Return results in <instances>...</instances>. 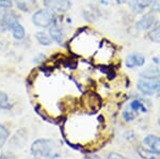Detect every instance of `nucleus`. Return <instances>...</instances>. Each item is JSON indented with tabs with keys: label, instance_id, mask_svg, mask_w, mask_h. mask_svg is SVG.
I'll return each mask as SVG.
<instances>
[{
	"label": "nucleus",
	"instance_id": "nucleus-29",
	"mask_svg": "<svg viewBox=\"0 0 160 159\" xmlns=\"http://www.w3.org/2000/svg\"><path fill=\"white\" fill-rule=\"evenodd\" d=\"M84 159H102L99 157L98 155H88V156H86V157H84Z\"/></svg>",
	"mask_w": 160,
	"mask_h": 159
},
{
	"label": "nucleus",
	"instance_id": "nucleus-22",
	"mask_svg": "<svg viewBox=\"0 0 160 159\" xmlns=\"http://www.w3.org/2000/svg\"><path fill=\"white\" fill-rule=\"evenodd\" d=\"M137 115H138V114H137L136 112H133L132 110H131L128 106H126V108L124 109L123 112H122V117H123V120L125 122H131V121H133V120L136 119Z\"/></svg>",
	"mask_w": 160,
	"mask_h": 159
},
{
	"label": "nucleus",
	"instance_id": "nucleus-9",
	"mask_svg": "<svg viewBox=\"0 0 160 159\" xmlns=\"http://www.w3.org/2000/svg\"><path fill=\"white\" fill-rule=\"evenodd\" d=\"M48 34L51 37V40L53 42L58 43L59 45H63L65 43V30L62 27L60 24L56 22V24L51 25L49 28H48Z\"/></svg>",
	"mask_w": 160,
	"mask_h": 159
},
{
	"label": "nucleus",
	"instance_id": "nucleus-20",
	"mask_svg": "<svg viewBox=\"0 0 160 159\" xmlns=\"http://www.w3.org/2000/svg\"><path fill=\"white\" fill-rule=\"evenodd\" d=\"M137 152L138 155L140 156L142 159H157V154H155L154 152H152L151 150L143 147L142 145H139L137 147Z\"/></svg>",
	"mask_w": 160,
	"mask_h": 159
},
{
	"label": "nucleus",
	"instance_id": "nucleus-17",
	"mask_svg": "<svg viewBox=\"0 0 160 159\" xmlns=\"http://www.w3.org/2000/svg\"><path fill=\"white\" fill-rule=\"evenodd\" d=\"M129 108L132 110L133 112H136L137 114L139 113V112H143V113H145L146 111H148V109H146L145 105H144V102L141 101V99H133V101H131L129 104L127 105Z\"/></svg>",
	"mask_w": 160,
	"mask_h": 159
},
{
	"label": "nucleus",
	"instance_id": "nucleus-7",
	"mask_svg": "<svg viewBox=\"0 0 160 159\" xmlns=\"http://www.w3.org/2000/svg\"><path fill=\"white\" fill-rule=\"evenodd\" d=\"M114 56V48L111 43H102L100 44V47L96 50V52L93 55L94 60H102L108 61L111 60Z\"/></svg>",
	"mask_w": 160,
	"mask_h": 159
},
{
	"label": "nucleus",
	"instance_id": "nucleus-3",
	"mask_svg": "<svg viewBox=\"0 0 160 159\" xmlns=\"http://www.w3.org/2000/svg\"><path fill=\"white\" fill-rule=\"evenodd\" d=\"M32 22L38 28H49L51 25L58 22V14L48 9L37 10L32 15Z\"/></svg>",
	"mask_w": 160,
	"mask_h": 159
},
{
	"label": "nucleus",
	"instance_id": "nucleus-25",
	"mask_svg": "<svg viewBox=\"0 0 160 159\" xmlns=\"http://www.w3.org/2000/svg\"><path fill=\"white\" fill-rule=\"evenodd\" d=\"M6 11H7L6 9L0 7V32L7 31L6 27H4V24H3V16H4V13H6Z\"/></svg>",
	"mask_w": 160,
	"mask_h": 159
},
{
	"label": "nucleus",
	"instance_id": "nucleus-13",
	"mask_svg": "<svg viewBox=\"0 0 160 159\" xmlns=\"http://www.w3.org/2000/svg\"><path fill=\"white\" fill-rule=\"evenodd\" d=\"M26 142H27V130L24 128H20L19 130L15 132L14 137L12 138L11 144L12 147L16 148H22Z\"/></svg>",
	"mask_w": 160,
	"mask_h": 159
},
{
	"label": "nucleus",
	"instance_id": "nucleus-27",
	"mask_svg": "<svg viewBox=\"0 0 160 159\" xmlns=\"http://www.w3.org/2000/svg\"><path fill=\"white\" fill-rule=\"evenodd\" d=\"M0 159H16V157L12 153H4L0 156Z\"/></svg>",
	"mask_w": 160,
	"mask_h": 159
},
{
	"label": "nucleus",
	"instance_id": "nucleus-5",
	"mask_svg": "<svg viewBox=\"0 0 160 159\" xmlns=\"http://www.w3.org/2000/svg\"><path fill=\"white\" fill-rule=\"evenodd\" d=\"M157 22H158V18L156 14L149 11L142 14V16L135 22V28L139 32H148L157 24Z\"/></svg>",
	"mask_w": 160,
	"mask_h": 159
},
{
	"label": "nucleus",
	"instance_id": "nucleus-2",
	"mask_svg": "<svg viewBox=\"0 0 160 159\" xmlns=\"http://www.w3.org/2000/svg\"><path fill=\"white\" fill-rule=\"evenodd\" d=\"M73 42L77 43H83V44H78L75 47V52L78 53H87L89 51H96V46L98 45V41L96 40V35L95 33L86 32L79 33L78 35L74 37Z\"/></svg>",
	"mask_w": 160,
	"mask_h": 159
},
{
	"label": "nucleus",
	"instance_id": "nucleus-1",
	"mask_svg": "<svg viewBox=\"0 0 160 159\" xmlns=\"http://www.w3.org/2000/svg\"><path fill=\"white\" fill-rule=\"evenodd\" d=\"M57 144L51 139H38L31 144L33 159H56L59 156Z\"/></svg>",
	"mask_w": 160,
	"mask_h": 159
},
{
	"label": "nucleus",
	"instance_id": "nucleus-8",
	"mask_svg": "<svg viewBox=\"0 0 160 159\" xmlns=\"http://www.w3.org/2000/svg\"><path fill=\"white\" fill-rule=\"evenodd\" d=\"M146 58L141 52H131L125 58V66L129 70L142 67L145 64Z\"/></svg>",
	"mask_w": 160,
	"mask_h": 159
},
{
	"label": "nucleus",
	"instance_id": "nucleus-14",
	"mask_svg": "<svg viewBox=\"0 0 160 159\" xmlns=\"http://www.w3.org/2000/svg\"><path fill=\"white\" fill-rule=\"evenodd\" d=\"M17 22H19L18 16H17L13 11L7 10L6 13H4V16H3V24H4V27H6V30H9L10 31L13 26L16 25Z\"/></svg>",
	"mask_w": 160,
	"mask_h": 159
},
{
	"label": "nucleus",
	"instance_id": "nucleus-19",
	"mask_svg": "<svg viewBox=\"0 0 160 159\" xmlns=\"http://www.w3.org/2000/svg\"><path fill=\"white\" fill-rule=\"evenodd\" d=\"M10 31L12 32L13 37H14V38H16V40H22L26 37V31L20 22H17L16 25L13 26Z\"/></svg>",
	"mask_w": 160,
	"mask_h": 159
},
{
	"label": "nucleus",
	"instance_id": "nucleus-11",
	"mask_svg": "<svg viewBox=\"0 0 160 159\" xmlns=\"http://www.w3.org/2000/svg\"><path fill=\"white\" fill-rule=\"evenodd\" d=\"M14 2L17 9L24 13L35 12L38 7L37 0H14Z\"/></svg>",
	"mask_w": 160,
	"mask_h": 159
},
{
	"label": "nucleus",
	"instance_id": "nucleus-12",
	"mask_svg": "<svg viewBox=\"0 0 160 159\" xmlns=\"http://www.w3.org/2000/svg\"><path fill=\"white\" fill-rule=\"evenodd\" d=\"M143 143L148 147L152 152L157 155H160V138L154 135H148L144 138Z\"/></svg>",
	"mask_w": 160,
	"mask_h": 159
},
{
	"label": "nucleus",
	"instance_id": "nucleus-32",
	"mask_svg": "<svg viewBox=\"0 0 160 159\" xmlns=\"http://www.w3.org/2000/svg\"><path fill=\"white\" fill-rule=\"evenodd\" d=\"M158 96H159V97H160V93H159V94H158Z\"/></svg>",
	"mask_w": 160,
	"mask_h": 159
},
{
	"label": "nucleus",
	"instance_id": "nucleus-30",
	"mask_svg": "<svg viewBox=\"0 0 160 159\" xmlns=\"http://www.w3.org/2000/svg\"><path fill=\"white\" fill-rule=\"evenodd\" d=\"M2 1H7V0H0V2H2Z\"/></svg>",
	"mask_w": 160,
	"mask_h": 159
},
{
	"label": "nucleus",
	"instance_id": "nucleus-31",
	"mask_svg": "<svg viewBox=\"0 0 160 159\" xmlns=\"http://www.w3.org/2000/svg\"><path fill=\"white\" fill-rule=\"evenodd\" d=\"M159 127H160V120H159Z\"/></svg>",
	"mask_w": 160,
	"mask_h": 159
},
{
	"label": "nucleus",
	"instance_id": "nucleus-4",
	"mask_svg": "<svg viewBox=\"0 0 160 159\" xmlns=\"http://www.w3.org/2000/svg\"><path fill=\"white\" fill-rule=\"evenodd\" d=\"M137 89L145 96L160 93V77L157 78H140L137 81Z\"/></svg>",
	"mask_w": 160,
	"mask_h": 159
},
{
	"label": "nucleus",
	"instance_id": "nucleus-10",
	"mask_svg": "<svg viewBox=\"0 0 160 159\" xmlns=\"http://www.w3.org/2000/svg\"><path fill=\"white\" fill-rule=\"evenodd\" d=\"M152 0H128L129 9L135 14H143L148 9H149Z\"/></svg>",
	"mask_w": 160,
	"mask_h": 159
},
{
	"label": "nucleus",
	"instance_id": "nucleus-23",
	"mask_svg": "<svg viewBox=\"0 0 160 159\" xmlns=\"http://www.w3.org/2000/svg\"><path fill=\"white\" fill-rule=\"evenodd\" d=\"M10 108V99L8 94L4 92H0V111L8 110Z\"/></svg>",
	"mask_w": 160,
	"mask_h": 159
},
{
	"label": "nucleus",
	"instance_id": "nucleus-15",
	"mask_svg": "<svg viewBox=\"0 0 160 159\" xmlns=\"http://www.w3.org/2000/svg\"><path fill=\"white\" fill-rule=\"evenodd\" d=\"M160 77V65L154 64L148 66V68H144L140 73V78H157Z\"/></svg>",
	"mask_w": 160,
	"mask_h": 159
},
{
	"label": "nucleus",
	"instance_id": "nucleus-26",
	"mask_svg": "<svg viewBox=\"0 0 160 159\" xmlns=\"http://www.w3.org/2000/svg\"><path fill=\"white\" fill-rule=\"evenodd\" d=\"M107 159H126V158L118 153H109L107 155Z\"/></svg>",
	"mask_w": 160,
	"mask_h": 159
},
{
	"label": "nucleus",
	"instance_id": "nucleus-6",
	"mask_svg": "<svg viewBox=\"0 0 160 159\" xmlns=\"http://www.w3.org/2000/svg\"><path fill=\"white\" fill-rule=\"evenodd\" d=\"M42 2L46 9L51 10L57 14L68 12L72 7L71 0H42Z\"/></svg>",
	"mask_w": 160,
	"mask_h": 159
},
{
	"label": "nucleus",
	"instance_id": "nucleus-18",
	"mask_svg": "<svg viewBox=\"0 0 160 159\" xmlns=\"http://www.w3.org/2000/svg\"><path fill=\"white\" fill-rule=\"evenodd\" d=\"M35 38H37L38 42L43 46H50L53 42V41L51 40V37H49V34H47L46 32H43V31L35 33Z\"/></svg>",
	"mask_w": 160,
	"mask_h": 159
},
{
	"label": "nucleus",
	"instance_id": "nucleus-21",
	"mask_svg": "<svg viewBox=\"0 0 160 159\" xmlns=\"http://www.w3.org/2000/svg\"><path fill=\"white\" fill-rule=\"evenodd\" d=\"M9 136L10 132L8 130V128L3 124H0V148L7 143L8 139H9Z\"/></svg>",
	"mask_w": 160,
	"mask_h": 159
},
{
	"label": "nucleus",
	"instance_id": "nucleus-16",
	"mask_svg": "<svg viewBox=\"0 0 160 159\" xmlns=\"http://www.w3.org/2000/svg\"><path fill=\"white\" fill-rule=\"evenodd\" d=\"M148 38L151 42L160 44V20L148 32Z\"/></svg>",
	"mask_w": 160,
	"mask_h": 159
},
{
	"label": "nucleus",
	"instance_id": "nucleus-24",
	"mask_svg": "<svg viewBox=\"0 0 160 159\" xmlns=\"http://www.w3.org/2000/svg\"><path fill=\"white\" fill-rule=\"evenodd\" d=\"M149 11L154 14H160V0H152Z\"/></svg>",
	"mask_w": 160,
	"mask_h": 159
},
{
	"label": "nucleus",
	"instance_id": "nucleus-28",
	"mask_svg": "<svg viewBox=\"0 0 160 159\" xmlns=\"http://www.w3.org/2000/svg\"><path fill=\"white\" fill-rule=\"evenodd\" d=\"M44 59H45V56H44L43 53H38L37 57L33 59V62H34V63H40V62H42Z\"/></svg>",
	"mask_w": 160,
	"mask_h": 159
}]
</instances>
